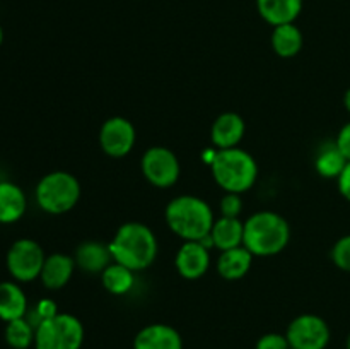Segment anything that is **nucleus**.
<instances>
[{
  "label": "nucleus",
  "mask_w": 350,
  "mask_h": 349,
  "mask_svg": "<svg viewBox=\"0 0 350 349\" xmlns=\"http://www.w3.org/2000/svg\"><path fill=\"white\" fill-rule=\"evenodd\" d=\"M108 246L113 262L122 263L133 272L147 269L157 255L156 235L142 222H126L120 226Z\"/></svg>",
  "instance_id": "obj_1"
},
{
  "label": "nucleus",
  "mask_w": 350,
  "mask_h": 349,
  "mask_svg": "<svg viewBox=\"0 0 350 349\" xmlns=\"http://www.w3.org/2000/svg\"><path fill=\"white\" fill-rule=\"evenodd\" d=\"M166 222L180 238L187 242H200L211 235L215 219L211 205L204 198L180 195L167 204Z\"/></svg>",
  "instance_id": "obj_2"
},
{
  "label": "nucleus",
  "mask_w": 350,
  "mask_h": 349,
  "mask_svg": "<svg viewBox=\"0 0 350 349\" xmlns=\"http://www.w3.org/2000/svg\"><path fill=\"white\" fill-rule=\"evenodd\" d=\"M291 238L286 219L272 211H262L250 216L245 222L243 245L258 257H270L282 252Z\"/></svg>",
  "instance_id": "obj_3"
},
{
  "label": "nucleus",
  "mask_w": 350,
  "mask_h": 349,
  "mask_svg": "<svg viewBox=\"0 0 350 349\" xmlns=\"http://www.w3.org/2000/svg\"><path fill=\"white\" fill-rule=\"evenodd\" d=\"M214 180L228 194H243L255 185L258 166L253 156L239 147L217 149L211 161Z\"/></svg>",
  "instance_id": "obj_4"
},
{
  "label": "nucleus",
  "mask_w": 350,
  "mask_h": 349,
  "mask_svg": "<svg viewBox=\"0 0 350 349\" xmlns=\"http://www.w3.org/2000/svg\"><path fill=\"white\" fill-rule=\"evenodd\" d=\"M81 198V183L67 171L44 174L36 185V202L48 214L68 212Z\"/></svg>",
  "instance_id": "obj_5"
},
{
  "label": "nucleus",
  "mask_w": 350,
  "mask_h": 349,
  "mask_svg": "<svg viewBox=\"0 0 350 349\" xmlns=\"http://www.w3.org/2000/svg\"><path fill=\"white\" fill-rule=\"evenodd\" d=\"M84 342V325L70 313H58L41 322L34 334L36 349H81Z\"/></svg>",
  "instance_id": "obj_6"
},
{
  "label": "nucleus",
  "mask_w": 350,
  "mask_h": 349,
  "mask_svg": "<svg viewBox=\"0 0 350 349\" xmlns=\"http://www.w3.org/2000/svg\"><path fill=\"white\" fill-rule=\"evenodd\" d=\"M44 260H46V255L40 243L29 238H21L14 242L5 257L10 276L19 283H29L40 277Z\"/></svg>",
  "instance_id": "obj_7"
},
{
  "label": "nucleus",
  "mask_w": 350,
  "mask_h": 349,
  "mask_svg": "<svg viewBox=\"0 0 350 349\" xmlns=\"http://www.w3.org/2000/svg\"><path fill=\"white\" fill-rule=\"evenodd\" d=\"M286 337L293 349H325L330 342V327L318 315H299L291 322Z\"/></svg>",
  "instance_id": "obj_8"
},
{
  "label": "nucleus",
  "mask_w": 350,
  "mask_h": 349,
  "mask_svg": "<svg viewBox=\"0 0 350 349\" xmlns=\"http://www.w3.org/2000/svg\"><path fill=\"white\" fill-rule=\"evenodd\" d=\"M142 173L154 187L167 188L180 178V161L167 147H150L142 157Z\"/></svg>",
  "instance_id": "obj_9"
},
{
  "label": "nucleus",
  "mask_w": 350,
  "mask_h": 349,
  "mask_svg": "<svg viewBox=\"0 0 350 349\" xmlns=\"http://www.w3.org/2000/svg\"><path fill=\"white\" fill-rule=\"evenodd\" d=\"M135 127L123 116H113L103 123L99 130V144L111 157H123L135 146Z\"/></svg>",
  "instance_id": "obj_10"
},
{
  "label": "nucleus",
  "mask_w": 350,
  "mask_h": 349,
  "mask_svg": "<svg viewBox=\"0 0 350 349\" xmlns=\"http://www.w3.org/2000/svg\"><path fill=\"white\" fill-rule=\"evenodd\" d=\"M176 269L185 279H198L211 266L208 248L200 242H185L176 253Z\"/></svg>",
  "instance_id": "obj_11"
},
{
  "label": "nucleus",
  "mask_w": 350,
  "mask_h": 349,
  "mask_svg": "<svg viewBox=\"0 0 350 349\" xmlns=\"http://www.w3.org/2000/svg\"><path fill=\"white\" fill-rule=\"evenodd\" d=\"M133 349H183V341L176 328L166 324H152L139 331Z\"/></svg>",
  "instance_id": "obj_12"
},
{
  "label": "nucleus",
  "mask_w": 350,
  "mask_h": 349,
  "mask_svg": "<svg viewBox=\"0 0 350 349\" xmlns=\"http://www.w3.org/2000/svg\"><path fill=\"white\" fill-rule=\"evenodd\" d=\"M245 120L238 115V113H222L217 116L214 123H212L211 139L217 149H231L241 142L243 135H245Z\"/></svg>",
  "instance_id": "obj_13"
},
{
  "label": "nucleus",
  "mask_w": 350,
  "mask_h": 349,
  "mask_svg": "<svg viewBox=\"0 0 350 349\" xmlns=\"http://www.w3.org/2000/svg\"><path fill=\"white\" fill-rule=\"evenodd\" d=\"M75 269V260L65 253H51L46 257L41 270V283L48 289H62L67 286Z\"/></svg>",
  "instance_id": "obj_14"
},
{
  "label": "nucleus",
  "mask_w": 350,
  "mask_h": 349,
  "mask_svg": "<svg viewBox=\"0 0 350 349\" xmlns=\"http://www.w3.org/2000/svg\"><path fill=\"white\" fill-rule=\"evenodd\" d=\"M260 16L273 27L291 24L299 17L303 0H256Z\"/></svg>",
  "instance_id": "obj_15"
},
{
  "label": "nucleus",
  "mask_w": 350,
  "mask_h": 349,
  "mask_svg": "<svg viewBox=\"0 0 350 349\" xmlns=\"http://www.w3.org/2000/svg\"><path fill=\"white\" fill-rule=\"evenodd\" d=\"M27 207L23 188L10 181H0V222L10 224L19 221Z\"/></svg>",
  "instance_id": "obj_16"
},
{
  "label": "nucleus",
  "mask_w": 350,
  "mask_h": 349,
  "mask_svg": "<svg viewBox=\"0 0 350 349\" xmlns=\"http://www.w3.org/2000/svg\"><path fill=\"white\" fill-rule=\"evenodd\" d=\"M75 266L81 267L84 272L96 274L103 272L111 263L113 257L109 246L101 242H84L75 250Z\"/></svg>",
  "instance_id": "obj_17"
},
{
  "label": "nucleus",
  "mask_w": 350,
  "mask_h": 349,
  "mask_svg": "<svg viewBox=\"0 0 350 349\" xmlns=\"http://www.w3.org/2000/svg\"><path fill=\"white\" fill-rule=\"evenodd\" d=\"M27 300L19 284L3 281L0 283V320L12 322L26 317Z\"/></svg>",
  "instance_id": "obj_18"
},
{
  "label": "nucleus",
  "mask_w": 350,
  "mask_h": 349,
  "mask_svg": "<svg viewBox=\"0 0 350 349\" xmlns=\"http://www.w3.org/2000/svg\"><path fill=\"white\" fill-rule=\"evenodd\" d=\"M253 262V253L245 245L224 250L217 260V270L224 279H241L250 270Z\"/></svg>",
  "instance_id": "obj_19"
},
{
  "label": "nucleus",
  "mask_w": 350,
  "mask_h": 349,
  "mask_svg": "<svg viewBox=\"0 0 350 349\" xmlns=\"http://www.w3.org/2000/svg\"><path fill=\"white\" fill-rule=\"evenodd\" d=\"M212 242L217 248L224 250L236 248V246L243 245V238H245V224L239 221L238 218H219L212 226Z\"/></svg>",
  "instance_id": "obj_20"
},
{
  "label": "nucleus",
  "mask_w": 350,
  "mask_h": 349,
  "mask_svg": "<svg viewBox=\"0 0 350 349\" xmlns=\"http://www.w3.org/2000/svg\"><path fill=\"white\" fill-rule=\"evenodd\" d=\"M272 47L279 57H296L303 48V33L294 23L275 26L272 33Z\"/></svg>",
  "instance_id": "obj_21"
},
{
  "label": "nucleus",
  "mask_w": 350,
  "mask_h": 349,
  "mask_svg": "<svg viewBox=\"0 0 350 349\" xmlns=\"http://www.w3.org/2000/svg\"><path fill=\"white\" fill-rule=\"evenodd\" d=\"M103 286L109 291L111 294H125L132 289L133 286V270L129 267L122 266V263H109L105 270L101 272Z\"/></svg>",
  "instance_id": "obj_22"
},
{
  "label": "nucleus",
  "mask_w": 350,
  "mask_h": 349,
  "mask_svg": "<svg viewBox=\"0 0 350 349\" xmlns=\"http://www.w3.org/2000/svg\"><path fill=\"white\" fill-rule=\"evenodd\" d=\"M34 334H36V328L26 317L7 322L5 325V342L12 349H27L33 346Z\"/></svg>",
  "instance_id": "obj_23"
},
{
  "label": "nucleus",
  "mask_w": 350,
  "mask_h": 349,
  "mask_svg": "<svg viewBox=\"0 0 350 349\" xmlns=\"http://www.w3.org/2000/svg\"><path fill=\"white\" fill-rule=\"evenodd\" d=\"M349 161L337 147V144L321 149L317 157V171L325 178H338L347 166Z\"/></svg>",
  "instance_id": "obj_24"
},
{
  "label": "nucleus",
  "mask_w": 350,
  "mask_h": 349,
  "mask_svg": "<svg viewBox=\"0 0 350 349\" xmlns=\"http://www.w3.org/2000/svg\"><path fill=\"white\" fill-rule=\"evenodd\" d=\"M332 259L338 269L350 272V235L335 243L334 250H332Z\"/></svg>",
  "instance_id": "obj_25"
},
{
  "label": "nucleus",
  "mask_w": 350,
  "mask_h": 349,
  "mask_svg": "<svg viewBox=\"0 0 350 349\" xmlns=\"http://www.w3.org/2000/svg\"><path fill=\"white\" fill-rule=\"evenodd\" d=\"M255 349H291V346L286 335L270 332V334L262 335V337L258 339Z\"/></svg>",
  "instance_id": "obj_26"
},
{
  "label": "nucleus",
  "mask_w": 350,
  "mask_h": 349,
  "mask_svg": "<svg viewBox=\"0 0 350 349\" xmlns=\"http://www.w3.org/2000/svg\"><path fill=\"white\" fill-rule=\"evenodd\" d=\"M241 198H239V194H228L221 202V212L226 218H238L241 214Z\"/></svg>",
  "instance_id": "obj_27"
},
{
  "label": "nucleus",
  "mask_w": 350,
  "mask_h": 349,
  "mask_svg": "<svg viewBox=\"0 0 350 349\" xmlns=\"http://www.w3.org/2000/svg\"><path fill=\"white\" fill-rule=\"evenodd\" d=\"M337 147L340 149V153L344 154L345 159L350 161V122L347 123V125L342 127L340 133H338L337 137Z\"/></svg>",
  "instance_id": "obj_28"
},
{
  "label": "nucleus",
  "mask_w": 350,
  "mask_h": 349,
  "mask_svg": "<svg viewBox=\"0 0 350 349\" xmlns=\"http://www.w3.org/2000/svg\"><path fill=\"white\" fill-rule=\"evenodd\" d=\"M338 190H340V194L347 201H350V161L347 163V166L344 168L340 177H338Z\"/></svg>",
  "instance_id": "obj_29"
},
{
  "label": "nucleus",
  "mask_w": 350,
  "mask_h": 349,
  "mask_svg": "<svg viewBox=\"0 0 350 349\" xmlns=\"http://www.w3.org/2000/svg\"><path fill=\"white\" fill-rule=\"evenodd\" d=\"M345 108H347L350 112V89L347 92H345Z\"/></svg>",
  "instance_id": "obj_30"
},
{
  "label": "nucleus",
  "mask_w": 350,
  "mask_h": 349,
  "mask_svg": "<svg viewBox=\"0 0 350 349\" xmlns=\"http://www.w3.org/2000/svg\"><path fill=\"white\" fill-rule=\"evenodd\" d=\"M2 41H3V29L2 26H0V44H2Z\"/></svg>",
  "instance_id": "obj_31"
},
{
  "label": "nucleus",
  "mask_w": 350,
  "mask_h": 349,
  "mask_svg": "<svg viewBox=\"0 0 350 349\" xmlns=\"http://www.w3.org/2000/svg\"><path fill=\"white\" fill-rule=\"evenodd\" d=\"M345 348L350 349V334H349V337H347V342H345Z\"/></svg>",
  "instance_id": "obj_32"
}]
</instances>
